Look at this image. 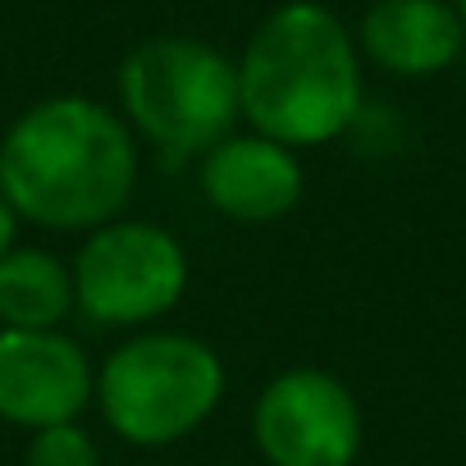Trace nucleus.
<instances>
[{"label": "nucleus", "mask_w": 466, "mask_h": 466, "mask_svg": "<svg viewBox=\"0 0 466 466\" xmlns=\"http://www.w3.org/2000/svg\"><path fill=\"white\" fill-rule=\"evenodd\" d=\"M137 183L133 128L92 96H51L0 137V197L42 228H101Z\"/></svg>", "instance_id": "1"}, {"label": "nucleus", "mask_w": 466, "mask_h": 466, "mask_svg": "<svg viewBox=\"0 0 466 466\" xmlns=\"http://www.w3.org/2000/svg\"><path fill=\"white\" fill-rule=\"evenodd\" d=\"M252 439L270 466H352L361 452V407L339 375L293 366L261 389Z\"/></svg>", "instance_id": "6"}, {"label": "nucleus", "mask_w": 466, "mask_h": 466, "mask_svg": "<svg viewBox=\"0 0 466 466\" xmlns=\"http://www.w3.org/2000/svg\"><path fill=\"white\" fill-rule=\"evenodd\" d=\"M466 28L443 0H375L361 19V51L398 74V78H430L461 56Z\"/></svg>", "instance_id": "9"}, {"label": "nucleus", "mask_w": 466, "mask_h": 466, "mask_svg": "<svg viewBox=\"0 0 466 466\" xmlns=\"http://www.w3.org/2000/svg\"><path fill=\"white\" fill-rule=\"evenodd\" d=\"M96 393L87 352L60 329H0V420L69 425Z\"/></svg>", "instance_id": "7"}, {"label": "nucleus", "mask_w": 466, "mask_h": 466, "mask_svg": "<svg viewBox=\"0 0 466 466\" xmlns=\"http://www.w3.org/2000/svg\"><path fill=\"white\" fill-rule=\"evenodd\" d=\"M457 19H461V28H466V0H457Z\"/></svg>", "instance_id": "13"}, {"label": "nucleus", "mask_w": 466, "mask_h": 466, "mask_svg": "<svg viewBox=\"0 0 466 466\" xmlns=\"http://www.w3.org/2000/svg\"><path fill=\"white\" fill-rule=\"evenodd\" d=\"M243 119L284 147H325L361 110V60L343 19L320 0L270 10L238 60Z\"/></svg>", "instance_id": "2"}, {"label": "nucleus", "mask_w": 466, "mask_h": 466, "mask_svg": "<svg viewBox=\"0 0 466 466\" xmlns=\"http://www.w3.org/2000/svg\"><path fill=\"white\" fill-rule=\"evenodd\" d=\"M219 398H224L219 352L174 329L119 343L96 375V402L106 425L137 448L178 443L183 434L210 420Z\"/></svg>", "instance_id": "3"}, {"label": "nucleus", "mask_w": 466, "mask_h": 466, "mask_svg": "<svg viewBox=\"0 0 466 466\" xmlns=\"http://www.w3.org/2000/svg\"><path fill=\"white\" fill-rule=\"evenodd\" d=\"M74 311V270L42 252L15 248L0 257V325L5 329H56Z\"/></svg>", "instance_id": "10"}, {"label": "nucleus", "mask_w": 466, "mask_h": 466, "mask_svg": "<svg viewBox=\"0 0 466 466\" xmlns=\"http://www.w3.org/2000/svg\"><path fill=\"white\" fill-rule=\"evenodd\" d=\"M187 257L178 238L147 219H110L74 257V302L96 325H147L178 307Z\"/></svg>", "instance_id": "5"}, {"label": "nucleus", "mask_w": 466, "mask_h": 466, "mask_svg": "<svg viewBox=\"0 0 466 466\" xmlns=\"http://www.w3.org/2000/svg\"><path fill=\"white\" fill-rule=\"evenodd\" d=\"M28 466H101V452H96L92 434H83L69 420V425H51V430L33 434Z\"/></svg>", "instance_id": "11"}, {"label": "nucleus", "mask_w": 466, "mask_h": 466, "mask_svg": "<svg viewBox=\"0 0 466 466\" xmlns=\"http://www.w3.org/2000/svg\"><path fill=\"white\" fill-rule=\"evenodd\" d=\"M201 192L238 224H275L302 201V160L275 137L233 133L201 156Z\"/></svg>", "instance_id": "8"}, {"label": "nucleus", "mask_w": 466, "mask_h": 466, "mask_svg": "<svg viewBox=\"0 0 466 466\" xmlns=\"http://www.w3.org/2000/svg\"><path fill=\"white\" fill-rule=\"evenodd\" d=\"M119 96L133 128L169 156H206L243 119L238 65L197 37H151L128 51Z\"/></svg>", "instance_id": "4"}, {"label": "nucleus", "mask_w": 466, "mask_h": 466, "mask_svg": "<svg viewBox=\"0 0 466 466\" xmlns=\"http://www.w3.org/2000/svg\"><path fill=\"white\" fill-rule=\"evenodd\" d=\"M15 228H19V215H15V206L5 197H0V257L15 252Z\"/></svg>", "instance_id": "12"}]
</instances>
